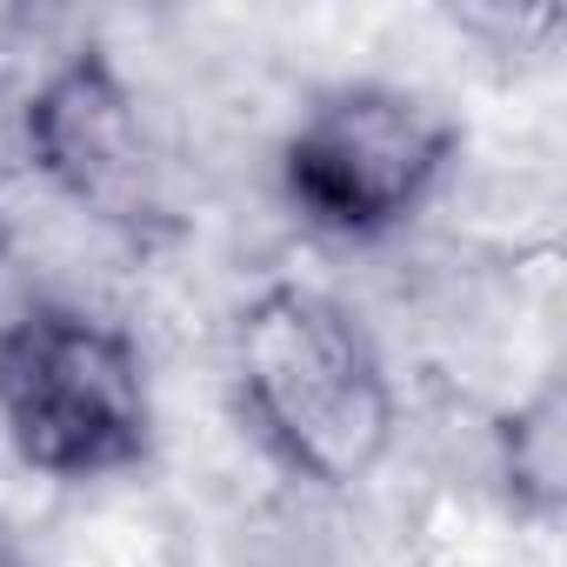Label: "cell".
<instances>
[{
    "mask_svg": "<svg viewBox=\"0 0 567 567\" xmlns=\"http://www.w3.org/2000/svg\"><path fill=\"white\" fill-rule=\"evenodd\" d=\"M214 388L260 467L308 501H361L401 454V374L374 321L301 274H267L227 308Z\"/></svg>",
    "mask_w": 567,
    "mask_h": 567,
    "instance_id": "cell-1",
    "label": "cell"
},
{
    "mask_svg": "<svg viewBox=\"0 0 567 567\" xmlns=\"http://www.w3.org/2000/svg\"><path fill=\"white\" fill-rule=\"evenodd\" d=\"M0 441L48 487H107L161 461L154 348L114 301L34 295L0 321Z\"/></svg>",
    "mask_w": 567,
    "mask_h": 567,
    "instance_id": "cell-2",
    "label": "cell"
},
{
    "mask_svg": "<svg viewBox=\"0 0 567 567\" xmlns=\"http://www.w3.org/2000/svg\"><path fill=\"white\" fill-rule=\"evenodd\" d=\"M467 154V121L447 94L401 74H341L301 94L267 167L274 194L308 234L381 247L434 214Z\"/></svg>",
    "mask_w": 567,
    "mask_h": 567,
    "instance_id": "cell-3",
    "label": "cell"
},
{
    "mask_svg": "<svg viewBox=\"0 0 567 567\" xmlns=\"http://www.w3.org/2000/svg\"><path fill=\"white\" fill-rule=\"evenodd\" d=\"M21 174L68 214L107 227L134 254L181 234V207L167 194V141L127 61L107 41H74L48 81L14 114Z\"/></svg>",
    "mask_w": 567,
    "mask_h": 567,
    "instance_id": "cell-4",
    "label": "cell"
},
{
    "mask_svg": "<svg viewBox=\"0 0 567 567\" xmlns=\"http://www.w3.org/2000/svg\"><path fill=\"white\" fill-rule=\"evenodd\" d=\"M34 554H41V567H194L200 560L187 514L147 474L81 487L54 514L48 547H34Z\"/></svg>",
    "mask_w": 567,
    "mask_h": 567,
    "instance_id": "cell-5",
    "label": "cell"
},
{
    "mask_svg": "<svg viewBox=\"0 0 567 567\" xmlns=\"http://www.w3.org/2000/svg\"><path fill=\"white\" fill-rule=\"evenodd\" d=\"M481 481L520 514L560 527L567 507V388L560 374L501 401L481 427Z\"/></svg>",
    "mask_w": 567,
    "mask_h": 567,
    "instance_id": "cell-6",
    "label": "cell"
},
{
    "mask_svg": "<svg viewBox=\"0 0 567 567\" xmlns=\"http://www.w3.org/2000/svg\"><path fill=\"white\" fill-rule=\"evenodd\" d=\"M0 567H41L34 540H28L21 527H8V520H0Z\"/></svg>",
    "mask_w": 567,
    "mask_h": 567,
    "instance_id": "cell-7",
    "label": "cell"
}]
</instances>
